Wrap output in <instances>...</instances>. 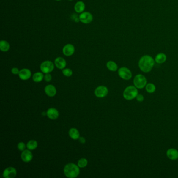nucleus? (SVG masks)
Wrapping results in <instances>:
<instances>
[{
	"label": "nucleus",
	"mask_w": 178,
	"mask_h": 178,
	"mask_svg": "<svg viewBox=\"0 0 178 178\" xmlns=\"http://www.w3.org/2000/svg\"><path fill=\"white\" fill-rule=\"evenodd\" d=\"M56 1H60L61 0H56Z\"/></svg>",
	"instance_id": "32"
},
{
	"label": "nucleus",
	"mask_w": 178,
	"mask_h": 178,
	"mask_svg": "<svg viewBox=\"0 0 178 178\" xmlns=\"http://www.w3.org/2000/svg\"><path fill=\"white\" fill-rule=\"evenodd\" d=\"M54 64L58 69L63 70L67 66V62L64 58L58 57L54 60Z\"/></svg>",
	"instance_id": "13"
},
{
	"label": "nucleus",
	"mask_w": 178,
	"mask_h": 178,
	"mask_svg": "<svg viewBox=\"0 0 178 178\" xmlns=\"http://www.w3.org/2000/svg\"><path fill=\"white\" fill-rule=\"evenodd\" d=\"M45 92L46 94L48 96L54 97L56 94V87L52 85H48L45 86Z\"/></svg>",
	"instance_id": "15"
},
{
	"label": "nucleus",
	"mask_w": 178,
	"mask_h": 178,
	"mask_svg": "<svg viewBox=\"0 0 178 178\" xmlns=\"http://www.w3.org/2000/svg\"><path fill=\"white\" fill-rule=\"evenodd\" d=\"M62 73L65 76L70 77L73 74V72L71 69L67 68V69H63Z\"/></svg>",
	"instance_id": "26"
},
{
	"label": "nucleus",
	"mask_w": 178,
	"mask_h": 178,
	"mask_svg": "<svg viewBox=\"0 0 178 178\" xmlns=\"http://www.w3.org/2000/svg\"><path fill=\"white\" fill-rule=\"evenodd\" d=\"M21 158L22 160L25 163H29L32 160L33 158V155L32 152H30V150H24L23 151L21 154Z\"/></svg>",
	"instance_id": "11"
},
{
	"label": "nucleus",
	"mask_w": 178,
	"mask_h": 178,
	"mask_svg": "<svg viewBox=\"0 0 178 178\" xmlns=\"http://www.w3.org/2000/svg\"><path fill=\"white\" fill-rule=\"evenodd\" d=\"M64 173L67 178H76L80 174V168L74 163H69L65 166Z\"/></svg>",
	"instance_id": "2"
},
{
	"label": "nucleus",
	"mask_w": 178,
	"mask_h": 178,
	"mask_svg": "<svg viewBox=\"0 0 178 178\" xmlns=\"http://www.w3.org/2000/svg\"><path fill=\"white\" fill-rule=\"evenodd\" d=\"M19 77L21 80H27L30 78L31 76V71L28 69H22L19 71L18 74Z\"/></svg>",
	"instance_id": "12"
},
{
	"label": "nucleus",
	"mask_w": 178,
	"mask_h": 178,
	"mask_svg": "<svg viewBox=\"0 0 178 178\" xmlns=\"http://www.w3.org/2000/svg\"><path fill=\"white\" fill-rule=\"evenodd\" d=\"M88 164V161L86 158H81L78 161V166L80 168L85 167Z\"/></svg>",
	"instance_id": "25"
},
{
	"label": "nucleus",
	"mask_w": 178,
	"mask_h": 178,
	"mask_svg": "<svg viewBox=\"0 0 178 178\" xmlns=\"http://www.w3.org/2000/svg\"><path fill=\"white\" fill-rule=\"evenodd\" d=\"M68 1H72L73 0H68Z\"/></svg>",
	"instance_id": "33"
},
{
	"label": "nucleus",
	"mask_w": 178,
	"mask_h": 178,
	"mask_svg": "<svg viewBox=\"0 0 178 178\" xmlns=\"http://www.w3.org/2000/svg\"><path fill=\"white\" fill-rule=\"evenodd\" d=\"M38 147V143L35 140H30L27 144V147L29 150H34Z\"/></svg>",
	"instance_id": "23"
},
{
	"label": "nucleus",
	"mask_w": 178,
	"mask_h": 178,
	"mask_svg": "<svg viewBox=\"0 0 178 178\" xmlns=\"http://www.w3.org/2000/svg\"><path fill=\"white\" fill-rule=\"evenodd\" d=\"M17 174V171L14 168H7L4 170L3 173V177L5 178H15Z\"/></svg>",
	"instance_id": "10"
},
{
	"label": "nucleus",
	"mask_w": 178,
	"mask_h": 178,
	"mask_svg": "<svg viewBox=\"0 0 178 178\" xmlns=\"http://www.w3.org/2000/svg\"><path fill=\"white\" fill-rule=\"evenodd\" d=\"M40 68L42 73H50L53 71L54 65L53 63L50 61H45L41 63Z\"/></svg>",
	"instance_id": "5"
},
{
	"label": "nucleus",
	"mask_w": 178,
	"mask_h": 178,
	"mask_svg": "<svg viewBox=\"0 0 178 178\" xmlns=\"http://www.w3.org/2000/svg\"><path fill=\"white\" fill-rule=\"evenodd\" d=\"M167 60V56L165 54L163 53H160L158 54L155 57V62L158 63V64H162L164 62H165Z\"/></svg>",
	"instance_id": "19"
},
{
	"label": "nucleus",
	"mask_w": 178,
	"mask_h": 178,
	"mask_svg": "<svg viewBox=\"0 0 178 178\" xmlns=\"http://www.w3.org/2000/svg\"><path fill=\"white\" fill-rule=\"evenodd\" d=\"M17 147L20 151H24V150H25L26 145L23 142H20L17 145Z\"/></svg>",
	"instance_id": "27"
},
{
	"label": "nucleus",
	"mask_w": 178,
	"mask_h": 178,
	"mask_svg": "<svg viewBox=\"0 0 178 178\" xmlns=\"http://www.w3.org/2000/svg\"><path fill=\"white\" fill-rule=\"evenodd\" d=\"M79 141H80V142L81 143H83V144H84V143H85L86 142V140L84 138V137H80V138H79Z\"/></svg>",
	"instance_id": "31"
},
{
	"label": "nucleus",
	"mask_w": 178,
	"mask_h": 178,
	"mask_svg": "<svg viewBox=\"0 0 178 178\" xmlns=\"http://www.w3.org/2000/svg\"><path fill=\"white\" fill-rule=\"evenodd\" d=\"M133 83L134 86L138 89H142L145 87L147 83L146 77L142 74H137L135 76Z\"/></svg>",
	"instance_id": "4"
},
{
	"label": "nucleus",
	"mask_w": 178,
	"mask_h": 178,
	"mask_svg": "<svg viewBox=\"0 0 178 178\" xmlns=\"http://www.w3.org/2000/svg\"><path fill=\"white\" fill-rule=\"evenodd\" d=\"M154 59L151 56L145 55L140 59L138 67L140 70L144 73H148L152 71L155 65Z\"/></svg>",
	"instance_id": "1"
},
{
	"label": "nucleus",
	"mask_w": 178,
	"mask_h": 178,
	"mask_svg": "<svg viewBox=\"0 0 178 178\" xmlns=\"http://www.w3.org/2000/svg\"><path fill=\"white\" fill-rule=\"evenodd\" d=\"M47 115L48 117L50 119L56 120L59 117V113L56 109L53 108H50L47 111Z\"/></svg>",
	"instance_id": "14"
},
{
	"label": "nucleus",
	"mask_w": 178,
	"mask_h": 178,
	"mask_svg": "<svg viewBox=\"0 0 178 178\" xmlns=\"http://www.w3.org/2000/svg\"><path fill=\"white\" fill-rule=\"evenodd\" d=\"M12 73H13V74L14 75H17L19 73V70L17 67H13V69H12L11 70Z\"/></svg>",
	"instance_id": "30"
},
{
	"label": "nucleus",
	"mask_w": 178,
	"mask_h": 178,
	"mask_svg": "<svg viewBox=\"0 0 178 178\" xmlns=\"http://www.w3.org/2000/svg\"><path fill=\"white\" fill-rule=\"evenodd\" d=\"M107 67L110 71L115 72L117 71L118 69V65L116 62L112 61H109L107 63Z\"/></svg>",
	"instance_id": "21"
},
{
	"label": "nucleus",
	"mask_w": 178,
	"mask_h": 178,
	"mask_svg": "<svg viewBox=\"0 0 178 178\" xmlns=\"http://www.w3.org/2000/svg\"><path fill=\"white\" fill-rule=\"evenodd\" d=\"M145 88H146L147 92L150 93V94L154 92L156 90V86L154 84H152V83H148V84H146Z\"/></svg>",
	"instance_id": "24"
},
{
	"label": "nucleus",
	"mask_w": 178,
	"mask_h": 178,
	"mask_svg": "<svg viewBox=\"0 0 178 178\" xmlns=\"http://www.w3.org/2000/svg\"><path fill=\"white\" fill-rule=\"evenodd\" d=\"M137 100L139 102H142L144 101V97L142 94H138L136 97Z\"/></svg>",
	"instance_id": "29"
},
{
	"label": "nucleus",
	"mask_w": 178,
	"mask_h": 178,
	"mask_svg": "<svg viewBox=\"0 0 178 178\" xmlns=\"http://www.w3.org/2000/svg\"><path fill=\"white\" fill-rule=\"evenodd\" d=\"M43 78H44V75L41 72H36L34 73L32 76V79L36 83L41 82Z\"/></svg>",
	"instance_id": "22"
},
{
	"label": "nucleus",
	"mask_w": 178,
	"mask_h": 178,
	"mask_svg": "<svg viewBox=\"0 0 178 178\" xmlns=\"http://www.w3.org/2000/svg\"><path fill=\"white\" fill-rule=\"evenodd\" d=\"M108 93L107 87L105 86H98L94 91V94L98 98H103L106 96Z\"/></svg>",
	"instance_id": "8"
},
{
	"label": "nucleus",
	"mask_w": 178,
	"mask_h": 178,
	"mask_svg": "<svg viewBox=\"0 0 178 178\" xmlns=\"http://www.w3.org/2000/svg\"><path fill=\"white\" fill-rule=\"evenodd\" d=\"M69 136L73 140H76L79 139L80 137V132L75 128H72L69 130Z\"/></svg>",
	"instance_id": "18"
},
{
	"label": "nucleus",
	"mask_w": 178,
	"mask_h": 178,
	"mask_svg": "<svg viewBox=\"0 0 178 178\" xmlns=\"http://www.w3.org/2000/svg\"><path fill=\"white\" fill-rule=\"evenodd\" d=\"M75 51V47L71 43H68L63 48V53L67 56H70L74 53Z\"/></svg>",
	"instance_id": "9"
},
{
	"label": "nucleus",
	"mask_w": 178,
	"mask_h": 178,
	"mask_svg": "<svg viewBox=\"0 0 178 178\" xmlns=\"http://www.w3.org/2000/svg\"><path fill=\"white\" fill-rule=\"evenodd\" d=\"M118 74L121 78L125 80H130L132 76L131 71L125 67H122L119 69Z\"/></svg>",
	"instance_id": "7"
},
{
	"label": "nucleus",
	"mask_w": 178,
	"mask_h": 178,
	"mask_svg": "<svg viewBox=\"0 0 178 178\" xmlns=\"http://www.w3.org/2000/svg\"><path fill=\"white\" fill-rule=\"evenodd\" d=\"M167 156L171 160H177L178 158V151L174 148L169 149L167 151Z\"/></svg>",
	"instance_id": "16"
},
{
	"label": "nucleus",
	"mask_w": 178,
	"mask_h": 178,
	"mask_svg": "<svg viewBox=\"0 0 178 178\" xmlns=\"http://www.w3.org/2000/svg\"><path fill=\"white\" fill-rule=\"evenodd\" d=\"M10 49V45L8 41L2 40L0 41V50L1 51L6 52Z\"/></svg>",
	"instance_id": "20"
},
{
	"label": "nucleus",
	"mask_w": 178,
	"mask_h": 178,
	"mask_svg": "<svg viewBox=\"0 0 178 178\" xmlns=\"http://www.w3.org/2000/svg\"><path fill=\"white\" fill-rule=\"evenodd\" d=\"M44 79H45L46 82H50L52 80L51 75L49 73L45 74V75L44 76Z\"/></svg>",
	"instance_id": "28"
},
{
	"label": "nucleus",
	"mask_w": 178,
	"mask_h": 178,
	"mask_svg": "<svg viewBox=\"0 0 178 178\" xmlns=\"http://www.w3.org/2000/svg\"><path fill=\"white\" fill-rule=\"evenodd\" d=\"M79 20L83 24H90L93 21V16L88 12H84L80 14Z\"/></svg>",
	"instance_id": "6"
},
{
	"label": "nucleus",
	"mask_w": 178,
	"mask_h": 178,
	"mask_svg": "<svg viewBox=\"0 0 178 178\" xmlns=\"http://www.w3.org/2000/svg\"><path fill=\"white\" fill-rule=\"evenodd\" d=\"M138 92L135 86H129L125 89L123 92V97L127 100H131L135 98Z\"/></svg>",
	"instance_id": "3"
},
{
	"label": "nucleus",
	"mask_w": 178,
	"mask_h": 178,
	"mask_svg": "<svg viewBox=\"0 0 178 178\" xmlns=\"http://www.w3.org/2000/svg\"><path fill=\"white\" fill-rule=\"evenodd\" d=\"M85 9V4L84 2L80 1L76 3L74 5V10L77 13H82L84 12Z\"/></svg>",
	"instance_id": "17"
}]
</instances>
